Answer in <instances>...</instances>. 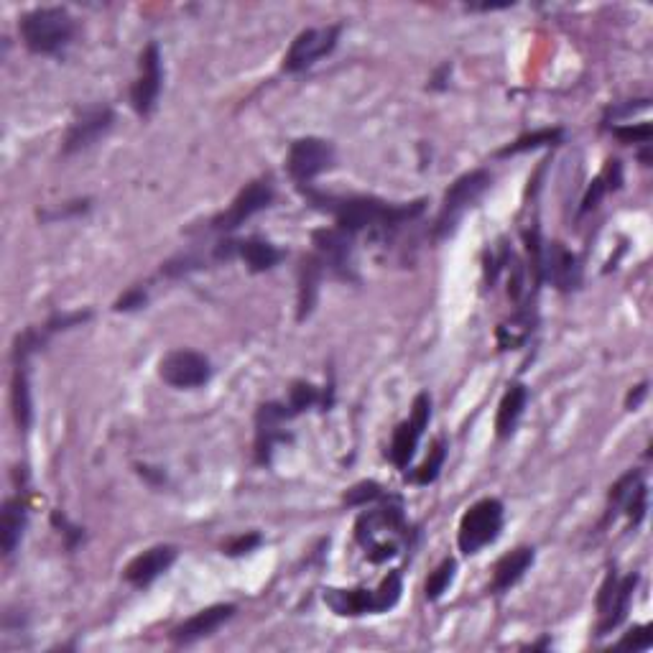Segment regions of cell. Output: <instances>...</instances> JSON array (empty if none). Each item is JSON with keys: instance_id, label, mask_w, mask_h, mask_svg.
I'll return each mask as SVG.
<instances>
[{"instance_id": "cell-29", "label": "cell", "mask_w": 653, "mask_h": 653, "mask_svg": "<svg viewBox=\"0 0 653 653\" xmlns=\"http://www.w3.org/2000/svg\"><path fill=\"white\" fill-rule=\"evenodd\" d=\"M455 574H457V562L452 557H447L432 574H429V580H426L424 585L426 600L432 602L439 600V597L449 590V585L455 582Z\"/></svg>"}, {"instance_id": "cell-2", "label": "cell", "mask_w": 653, "mask_h": 653, "mask_svg": "<svg viewBox=\"0 0 653 653\" xmlns=\"http://www.w3.org/2000/svg\"><path fill=\"white\" fill-rule=\"evenodd\" d=\"M18 31L29 52L41 54V57H57L72 44L74 18L69 16L67 8H34V11L23 13Z\"/></svg>"}, {"instance_id": "cell-6", "label": "cell", "mask_w": 653, "mask_h": 653, "mask_svg": "<svg viewBox=\"0 0 653 653\" xmlns=\"http://www.w3.org/2000/svg\"><path fill=\"white\" fill-rule=\"evenodd\" d=\"M340 26H319V29L301 31L289 46V52L284 57V72L296 74L317 64L327 54L335 52L337 41H340Z\"/></svg>"}, {"instance_id": "cell-31", "label": "cell", "mask_w": 653, "mask_h": 653, "mask_svg": "<svg viewBox=\"0 0 653 653\" xmlns=\"http://www.w3.org/2000/svg\"><path fill=\"white\" fill-rule=\"evenodd\" d=\"M383 498H386V490L378 483H373V480H365V483H358L347 490L345 506H368V503H375V500Z\"/></svg>"}, {"instance_id": "cell-37", "label": "cell", "mask_w": 653, "mask_h": 653, "mask_svg": "<svg viewBox=\"0 0 653 653\" xmlns=\"http://www.w3.org/2000/svg\"><path fill=\"white\" fill-rule=\"evenodd\" d=\"M146 299L148 296L143 289L125 291V294L115 301V312H136V309H141L143 304H146Z\"/></svg>"}, {"instance_id": "cell-21", "label": "cell", "mask_w": 653, "mask_h": 653, "mask_svg": "<svg viewBox=\"0 0 653 653\" xmlns=\"http://www.w3.org/2000/svg\"><path fill=\"white\" fill-rule=\"evenodd\" d=\"M26 523H29L26 503L21 498H8L3 503V513H0V546H3L6 557H13V551L21 544Z\"/></svg>"}, {"instance_id": "cell-35", "label": "cell", "mask_w": 653, "mask_h": 653, "mask_svg": "<svg viewBox=\"0 0 653 653\" xmlns=\"http://www.w3.org/2000/svg\"><path fill=\"white\" fill-rule=\"evenodd\" d=\"M261 541V534H243L225 546V554H228V557H243V554H250L253 549H258Z\"/></svg>"}, {"instance_id": "cell-1", "label": "cell", "mask_w": 653, "mask_h": 653, "mask_svg": "<svg viewBox=\"0 0 653 653\" xmlns=\"http://www.w3.org/2000/svg\"><path fill=\"white\" fill-rule=\"evenodd\" d=\"M299 189L309 199V205L322 212H330L337 220V228L350 235H358L363 230H378V233L396 230L406 222L416 220L426 205L424 199L411 202V205H391V202L375 197H332V194L314 192L309 187Z\"/></svg>"}, {"instance_id": "cell-32", "label": "cell", "mask_w": 653, "mask_h": 653, "mask_svg": "<svg viewBox=\"0 0 653 653\" xmlns=\"http://www.w3.org/2000/svg\"><path fill=\"white\" fill-rule=\"evenodd\" d=\"M623 511H625V516H628V521H631L633 529H636V526H641L643 518H646V511H648V488H646V483L638 485V488L633 490L628 498H625Z\"/></svg>"}, {"instance_id": "cell-25", "label": "cell", "mask_w": 653, "mask_h": 653, "mask_svg": "<svg viewBox=\"0 0 653 653\" xmlns=\"http://www.w3.org/2000/svg\"><path fill=\"white\" fill-rule=\"evenodd\" d=\"M534 314L529 309H518L511 319L498 327V345L503 350H516V347H523L529 342V337L534 335Z\"/></svg>"}, {"instance_id": "cell-24", "label": "cell", "mask_w": 653, "mask_h": 653, "mask_svg": "<svg viewBox=\"0 0 653 653\" xmlns=\"http://www.w3.org/2000/svg\"><path fill=\"white\" fill-rule=\"evenodd\" d=\"M324 266L317 256H309L301 261L299 271V319H307L317 304L319 284H322Z\"/></svg>"}, {"instance_id": "cell-3", "label": "cell", "mask_w": 653, "mask_h": 653, "mask_svg": "<svg viewBox=\"0 0 653 653\" xmlns=\"http://www.w3.org/2000/svg\"><path fill=\"white\" fill-rule=\"evenodd\" d=\"M490 184H493V177L485 169H475L470 174H462L460 179H455V184L444 194L442 210H439L437 222H434V238L442 240L455 233L462 215L488 192Z\"/></svg>"}, {"instance_id": "cell-30", "label": "cell", "mask_w": 653, "mask_h": 653, "mask_svg": "<svg viewBox=\"0 0 653 653\" xmlns=\"http://www.w3.org/2000/svg\"><path fill=\"white\" fill-rule=\"evenodd\" d=\"M511 258H513L511 248H508L503 240L488 250V258H485V281H488L490 286L498 281L500 271H506V266H511Z\"/></svg>"}, {"instance_id": "cell-40", "label": "cell", "mask_w": 653, "mask_h": 653, "mask_svg": "<svg viewBox=\"0 0 653 653\" xmlns=\"http://www.w3.org/2000/svg\"><path fill=\"white\" fill-rule=\"evenodd\" d=\"M513 3H480V6H470L472 11H500V8H511Z\"/></svg>"}, {"instance_id": "cell-11", "label": "cell", "mask_w": 653, "mask_h": 653, "mask_svg": "<svg viewBox=\"0 0 653 653\" xmlns=\"http://www.w3.org/2000/svg\"><path fill=\"white\" fill-rule=\"evenodd\" d=\"M273 202V187L268 179H256L248 187L240 189L238 197L233 199V205L228 207V212H222L220 217L212 220V228L220 233H230V230L240 228L245 220H250L253 215H258L261 210H266Z\"/></svg>"}, {"instance_id": "cell-13", "label": "cell", "mask_w": 653, "mask_h": 653, "mask_svg": "<svg viewBox=\"0 0 653 653\" xmlns=\"http://www.w3.org/2000/svg\"><path fill=\"white\" fill-rule=\"evenodd\" d=\"M291 419V411L286 404L268 401L258 409L256 414V460L261 465H268L273 457L276 444L289 442V432L284 429L286 421Z\"/></svg>"}, {"instance_id": "cell-19", "label": "cell", "mask_w": 653, "mask_h": 653, "mask_svg": "<svg viewBox=\"0 0 653 653\" xmlns=\"http://www.w3.org/2000/svg\"><path fill=\"white\" fill-rule=\"evenodd\" d=\"M13 381H11V404L16 424L21 426L23 432L29 429L34 421V404H31V386H29V358L23 355H13Z\"/></svg>"}, {"instance_id": "cell-12", "label": "cell", "mask_w": 653, "mask_h": 653, "mask_svg": "<svg viewBox=\"0 0 653 653\" xmlns=\"http://www.w3.org/2000/svg\"><path fill=\"white\" fill-rule=\"evenodd\" d=\"M312 240H314V248H317L314 256L322 261L324 268H330L337 279H345V281L355 279L353 235L345 233V230L340 228H324V230H317V233L312 235Z\"/></svg>"}, {"instance_id": "cell-20", "label": "cell", "mask_w": 653, "mask_h": 653, "mask_svg": "<svg viewBox=\"0 0 653 653\" xmlns=\"http://www.w3.org/2000/svg\"><path fill=\"white\" fill-rule=\"evenodd\" d=\"M324 602L335 610L342 618H358V615L378 613V600H375V590H327L324 592Z\"/></svg>"}, {"instance_id": "cell-5", "label": "cell", "mask_w": 653, "mask_h": 653, "mask_svg": "<svg viewBox=\"0 0 653 653\" xmlns=\"http://www.w3.org/2000/svg\"><path fill=\"white\" fill-rule=\"evenodd\" d=\"M332 164H335V148L322 138H299L291 143L289 159H286V169L299 187L317 179Z\"/></svg>"}, {"instance_id": "cell-15", "label": "cell", "mask_w": 653, "mask_h": 653, "mask_svg": "<svg viewBox=\"0 0 653 653\" xmlns=\"http://www.w3.org/2000/svg\"><path fill=\"white\" fill-rule=\"evenodd\" d=\"M179 557V549L171 544H159L138 554L128 567H125V582L133 587H148L159 580L161 574L169 572Z\"/></svg>"}, {"instance_id": "cell-7", "label": "cell", "mask_w": 653, "mask_h": 653, "mask_svg": "<svg viewBox=\"0 0 653 653\" xmlns=\"http://www.w3.org/2000/svg\"><path fill=\"white\" fill-rule=\"evenodd\" d=\"M432 419V398L429 393H419L414 398V411H411V419L401 421L396 426V432H393L391 447H388V460L398 467V470H404L409 467L411 457H414L416 447H419V439L424 437V429Z\"/></svg>"}, {"instance_id": "cell-18", "label": "cell", "mask_w": 653, "mask_h": 653, "mask_svg": "<svg viewBox=\"0 0 653 653\" xmlns=\"http://www.w3.org/2000/svg\"><path fill=\"white\" fill-rule=\"evenodd\" d=\"M534 559H536V554L531 546H518V549H513L511 554H506V557L495 564L493 585H490V590L508 592L511 587H516L518 582L523 580V574L534 567Z\"/></svg>"}, {"instance_id": "cell-36", "label": "cell", "mask_w": 653, "mask_h": 653, "mask_svg": "<svg viewBox=\"0 0 653 653\" xmlns=\"http://www.w3.org/2000/svg\"><path fill=\"white\" fill-rule=\"evenodd\" d=\"M610 189H608V182H605V177H597L595 182L590 184V187H587V194H585V199H582V215H587V212L590 210H595L597 205H600V199L605 197V194H608Z\"/></svg>"}, {"instance_id": "cell-22", "label": "cell", "mask_w": 653, "mask_h": 653, "mask_svg": "<svg viewBox=\"0 0 653 653\" xmlns=\"http://www.w3.org/2000/svg\"><path fill=\"white\" fill-rule=\"evenodd\" d=\"M526 406H529V388L523 386V383L508 386L506 396L500 398L498 416H495V432H498L500 439H508L516 432V426L518 421H521Z\"/></svg>"}, {"instance_id": "cell-38", "label": "cell", "mask_w": 653, "mask_h": 653, "mask_svg": "<svg viewBox=\"0 0 653 653\" xmlns=\"http://www.w3.org/2000/svg\"><path fill=\"white\" fill-rule=\"evenodd\" d=\"M52 523L54 526H57V529H62V534L67 536V544H69V549H74V546L80 544L82 539H85V534H82V529L80 526H72V523L67 521V518L62 516V513L59 511H54V516H52Z\"/></svg>"}, {"instance_id": "cell-4", "label": "cell", "mask_w": 653, "mask_h": 653, "mask_svg": "<svg viewBox=\"0 0 653 653\" xmlns=\"http://www.w3.org/2000/svg\"><path fill=\"white\" fill-rule=\"evenodd\" d=\"M503 503L498 498H483L477 500L475 506L467 508V513L460 521V531H457V546L462 554H477L480 549L498 541L500 531H503Z\"/></svg>"}, {"instance_id": "cell-8", "label": "cell", "mask_w": 653, "mask_h": 653, "mask_svg": "<svg viewBox=\"0 0 653 653\" xmlns=\"http://www.w3.org/2000/svg\"><path fill=\"white\" fill-rule=\"evenodd\" d=\"M161 85H164L161 52L159 44L151 41L141 52V59H138V77L131 87V105L141 118H148V115L154 113L156 103H159Z\"/></svg>"}, {"instance_id": "cell-16", "label": "cell", "mask_w": 653, "mask_h": 653, "mask_svg": "<svg viewBox=\"0 0 653 653\" xmlns=\"http://www.w3.org/2000/svg\"><path fill=\"white\" fill-rule=\"evenodd\" d=\"M235 610H238L235 605H212V608L199 610L192 618L184 620L182 625H177L169 638L177 643V646H189V643L199 641V638L212 636L217 628H222V625L233 618Z\"/></svg>"}, {"instance_id": "cell-33", "label": "cell", "mask_w": 653, "mask_h": 653, "mask_svg": "<svg viewBox=\"0 0 653 653\" xmlns=\"http://www.w3.org/2000/svg\"><path fill=\"white\" fill-rule=\"evenodd\" d=\"M613 136L618 138L620 143H638V146H651L653 128L651 123H638V125H615Z\"/></svg>"}, {"instance_id": "cell-14", "label": "cell", "mask_w": 653, "mask_h": 653, "mask_svg": "<svg viewBox=\"0 0 653 653\" xmlns=\"http://www.w3.org/2000/svg\"><path fill=\"white\" fill-rule=\"evenodd\" d=\"M541 279L551 281L559 291H574L582 284L580 258L572 250L564 248V243H546L544 256H541Z\"/></svg>"}, {"instance_id": "cell-27", "label": "cell", "mask_w": 653, "mask_h": 653, "mask_svg": "<svg viewBox=\"0 0 653 653\" xmlns=\"http://www.w3.org/2000/svg\"><path fill=\"white\" fill-rule=\"evenodd\" d=\"M564 131L562 128H544V131H534L529 133V136H521L518 141L508 143L506 148H500L498 156H516V154H526V151H536V148H544V146H554V143L562 141Z\"/></svg>"}, {"instance_id": "cell-39", "label": "cell", "mask_w": 653, "mask_h": 653, "mask_svg": "<svg viewBox=\"0 0 653 653\" xmlns=\"http://www.w3.org/2000/svg\"><path fill=\"white\" fill-rule=\"evenodd\" d=\"M646 396H648V383H641V386H636L631 393H628V398H625V409L636 411L638 406L643 404V398Z\"/></svg>"}, {"instance_id": "cell-28", "label": "cell", "mask_w": 653, "mask_h": 653, "mask_svg": "<svg viewBox=\"0 0 653 653\" xmlns=\"http://www.w3.org/2000/svg\"><path fill=\"white\" fill-rule=\"evenodd\" d=\"M444 460H447V444H444V439H437V442L432 444V452H429V457H426V460L421 462L414 472H411V483H416V485L434 483V480L439 477V470L444 467Z\"/></svg>"}, {"instance_id": "cell-26", "label": "cell", "mask_w": 653, "mask_h": 653, "mask_svg": "<svg viewBox=\"0 0 653 653\" xmlns=\"http://www.w3.org/2000/svg\"><path fill=\"white\" fill-rule=\"evenodd\" d=\"M332 398H327V391H319L317 386H312V383H294L289 391V401H286V406H289L291 416L296 414H304V411L314 409V406H322V409H327L330 406Z\"/></svg>"}, {"instance_id": "cell-23", "label": "cell", "mask_w": 653, "mask_h": 653, "mask_svg": "<svg viewBox=\"0 0 653 653\" xmlns=\"http://www.w3.org/2000/svg\"><path fill=\"white\" fill-rule=\"evenodd\" d=\"M238 258H243L245 266L253 273H266L284 261V253L273 243L263 238H248L238 243Z\"/></svg>"}, {"instance_id": "cell-17", "label": "cell", "mask_w": 653, "mask_h": 653, "mask_svg": "<svg viewBox=\"0 0 653 653\" xmlns=\"http://www.w3.org/2000/svg\"><path fill=\"white\" fill-rule=\"evenodd\" d=\"M638 585V574H628L625 580H618V587H615L613 597L605 602V608L600 610V625H597V636H608L610 631H615L625 618H628V610H631L633 592H636Z\"/></svg>"}, {"instance_id": "cell-34", "label": "cell", "mask_w": 653, "mask_h": 653, "mask_svg": "<svg viewBox=\"0 0 653 653\" xmlns=\"http://www.w3.org/2000/svg\"><path fill=\"white\" fill-rule=\"evenodd\" d=\"M653 646L651 625H638L631 633H625L623 641L618 643V648H628V651H648Z\"/></svg>"}, {"instance_id": "cell-9", "label": "cell", "mask_w": 653, "mask_h": 653, "mask_svg": "<svg viewBox=\"0 0 653 653\" xmlns=\"http://www.w3.org/2000/svg\"><path fill=\"white\" fill-rule=\"evenodd\" d=\"M159 375L171 388H199L210 383L212 363L202 353L194 350H174L159 363Z\"/></svg>"}, {"instance_id": "cell-10", "label": "cell", "mask_w": 653, "mask_h": 653, "mask_svg": "<svg viewBox=\"0 0 653 653\" xmlns=\"http://www.w3.org/2000/svg\"><path fill=\"white\" fill-rule=\"evenodd\" d=\"M115 123V113L108 105H90V108L80 110L77 118L69 125L67 138H64V154H80L95 146Z\"/></svg>"}]
</instances>
